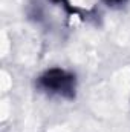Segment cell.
<instances>
[{
  "mask_svg": "<svg viewBox=\"0 0 130 132\" xmlns=\"http://www.w3.org/2000/svg\"><path fill=\"white\" fill-rule=\"evenodd\" d=\"M109 6H121V5H124L127 0H104Z\"/></svg>",
  "mask_w": 130,
  "mask_h": 132,
  "instance_id": "cell-2",
  "label": "cell"
},
{
  "mask_svg": "<svg viewBox=\"0 0 130 132\" xmlns=\"http://www.w3.org/2000/svg\"><path fill=\"white\" fill-rule=\"evenodd\" d=\"M38 86L44 92L72 98L75 94V77L64 69L52 68L38 78Z\"/></svg>",
  "mask_w": 130,
  "mask_h": 132,
  "instance_id": "cell-1",
  "label": "cell"
}]
</instances>
